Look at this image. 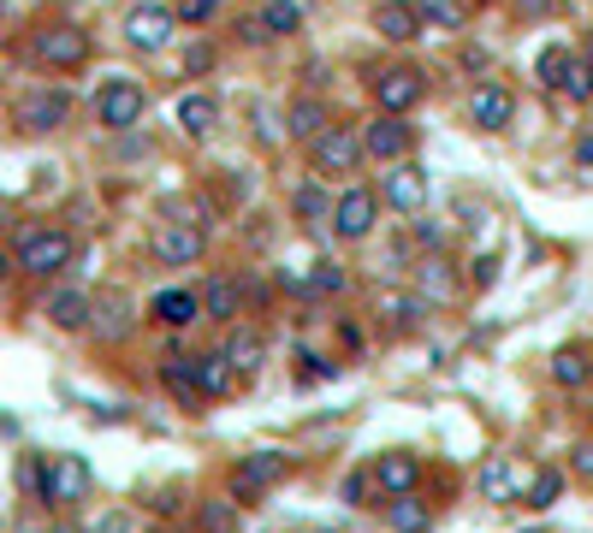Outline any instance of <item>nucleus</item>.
Returning a JSON list of instances; mask_svg holds the SVG:
<instances>
[{
  "mask_svg": "<svg viewBox=\"0 0 593 533\" xmlns=\"http://www.w3.org/2000/svg\"><path fill=\"white\" fill-rule=\"evenodd\" d=\"M12 255H19V273H31V279H60L71 267V255H78V243H71V232H60V225H31Z\"/></svg>",
  "mask_w": 593,
  "mask_h": 533,
  "instance_id": "f257e3e1",
  "label": "nucleus"
},
{
  "mask_svg": "<svg viewBox=\"0 0 593 533\" xmlns=\"http://www.w3.org/2000/svg\"><path fill=\"white\" fill-rule=\"evenodd\" d=\"M142 113H149V90L137 78H107L95 90V125L101 131H137Z\"/></svg>",
  "mask_w": 593,
  "mask_h": 533,
  "instance_id": "f03ea898",
  "label": "nucleus"
},
{
  "mask_svg": "<svg viewBox=\"0 0 593 533\" xmlns=\"http://www.w3.org/2000/svg\"><path fill=\"white\" fill-rule=\"evenodd\" d=\"M12 119H19V131H24V137H48V131H60V125L71 119V90H60V83H36V90H24V95H19Z\"/></svg>",
  "mask_w": 593,
  "mask_h": 533,
  "instance_id": "7ed1b4c3",
  "label": "nucleus"
},
{
  "mask_svg": "<svg viewBox=\"0 0 593 533\" xmlns=\"http://www.w3.org/2000/svg\"><path fill=\"white\" fill-rule=\"evenodd\" d=\"M309 161H315V178H344V172H356L368 161L363 131H356V125H327V131L309 142Z\"/></svg>",
  "mask_w": 593,
  "mask_h": 533,
  "instance_id": "20e7f679",
  "label": "nucleus"
},
{
  "mask_svg": "<svg viewBox=\"0 0 593 533\" xmlns=\"http://www.w3.org/2000/svg\"><path fill=\"white\" fill-rule=\"evenodd\" d=\"M31 54L48 71H78L90 60V31H83V24H42L31 36Z\"/></svg>",
  "mask_w": 593,
  "mask_h": 533,
  "instance_id": "39448f33",
  "label": "nucleus"
},
{
  "mask_svg": "<svg viewBox=\"0 0 593 533\" xmlns=\"http://www.w3.org/2000/svg\"><path fill=\"white\" fill-rule=\"evenodd\" d=\"M374 220H380V190H368V184H344L339 196H332V232L344 243H363L374 232Z\"/></svg>",
  "mask_w": 593,
  "mask_h": 533,
  "instance_id": "423d86ee",
  "label": "nucleus"
},
{
  "mask_svg": "<svg viewBox=\"0 0 593 533\" xmlns=\"http://www.w3.org/2000/svg\"><path fill=\"white\" fill-rule=\"evenodd\" d=\"M90 486H95V474L83 456H42V486H36L42 503H83Z\"/></svg>",
  "mask_w": 593,
  "mask_h": 533,
  "instance_id": "0eeeda50",
  "label": "nucleus"
},
{
  "mask_svg": "<svg viewBox=\"0 0 593 533\" xmlns=\"http://www.w3.org/2000/svg\"><path fill=\"white\" fill-rule=\"evenodd\" d=\"M172 24H179V12L161 7V0H142V7L125 12V48L137 54H161L172 42Z\"/></svg>",
  "mask_w": 593,
  "mask_h": 533,
  "instance_id": "6e6552de",
  "label": "nucleus"
},
{
  "mask_svg": "<svg viewBox=\"0 0 593 533\" xmlns=\"http://www.w3.org/2000/svg\"><path fill=\"white\" fill-rule=\"evenodd\" d=\"M292 474V456L285 451H255V456H243L238 468H231V498H262V493H273V486Z\"/></svg>",
  "mask_w": 593,
  "mask_h": 533,
  "instance_id": "1a4fd4ad",
  "label": "nucleus"
},
{
  "mask_svg": "<svg viewBox=\"0 0 593 533\" xmlns=\"http://www.w3.org/2000/svg\"><path fill=\"white\" fill-rule=\"evenodd\" d=\"M363 154L380 166H398L403 154H410V125H403V113H374L363 125Z\"/></svg>",
  "mask_w": 593,
  "mask_h": 533,
  "instance_id": "9d476101",
  "label": "nucleus"
},
{
  "mask_svg": "<svg viewBox=\"0 0 593 533\" xmlns=\"http://www.w3.org/2000/svg\"><path fill=\"white\" fill-rule=\"evenodd\" d=\"M202 250H208V232L196 220H167L155 232V262L161 267H191V262H202Z\"/></svg>",
  "mask_w": 593,
  "mask_h": 533,
  "instance_id": "9b49d317",
  "label": "nucleus"
},
{
  "mask_svg": "<svg viewBox=\"0 0 593 533\" xmlns=\"http://www.w3.org/2000/svg\"><path fill=\"white\" fill-rule=\"evenodd\" d=\"M380 201H392L398 213H422V208H427V172L415 166V161L386 166V178H380Z\"/></svg>",
  "mask_w": 593,
  "mask_h": 533,
  "instance_id": "f8f14e48",
  "label": "nucleus"
},
{
  "mask_svg": "<svg viewBox=\"0 0 593 533\" xmlns=\"http://www.w3.org/2000/svg\"><path fill=\"white\" fill-rule=\"evenodd\" d=\"M42 314H48L54 333H83V326L95 321V297H90V291H78V285H60V291H48Z\"/></svg>",
  "mask_w": 593,
  "mask_h": 533,
  "instance_id": "ddd939ff",
  "label": "nucleus"
},
{
  "mask_svg": "<svg viewBox=\"0 0 593 533\" xmlns=\"http://www.w3.org/2000/svg\"><path fill=\"white\" fill-rule=\"evenodd\" d=\"M374 101H380V113H410L422 101V71H410V66L374 71Z\"/></svg>",
  "mask_w": 593,
  "mask_h": 533,
  "instance_id": "4468645a",
  "label": "nucleus"
},
{
  "mask_svg": "<svg viewBox=\"0 0 593 533\" xmlns=\"http://www.w3.org/2000/svg\"><path fill=\"white\" fill-rule=\"evenodd\" d=\"M511 119H516V95L504 90V83H481V90L469 95V125H481V131H504Z\"/></svg>",
  "mask_w": 593,
  "mask_h": 533,
  "instance_id": "2eb2a0df",
  "label": "nucleus"
},
{
  "mask_svg": "<svg viewBox=\"0 0 593 533\" xmlns=\"http://www.w3.org/2000/svg\"><path fill=\"white\" fill-rule=\"evenodd\" d=\"M238 314H243V285L231 279V273H214V279L202 285V321L238 326Z\"/></svg>",
  "mask_w": 593,
  "mask_h": 533,
  "instance_id": "dca6fc26",
  "label": "nucleus"
},
{
  "mask_svg": "<svg viewBox=\"0 0 593 533\" xmlns=\"http://www.w3.org/2000/svg\"><path fill=\"white\" fill-rule=\"evenodd\" d=\"M415 480H422V463H415L410 451H386V456H374V486H380L386 498L415 493Z\"/></svg>",
  "mask_w": 593,
  "mask_h": 533,
  "instance_id": "f3484780",
  "label": "nucleus"
},
{
  "mask_svg": "<svg viewBox=\"0 0 593 533\" xmlns=\"http://www.w3.org/2000/svg\"><path fill=\"white\" fill-rule=\"evenodd\" d=\"M374 31H380L386 42H415L422 36V12L410 7V0H386V7H374Z\"/></svg>",
  "mask_w": 593,
  "mask_h": 533,
  "instance_id": "a211bd4d",
  "label": "nucleus"
},
{
  "mask_svg": "<svg viewBox=\"0 0 593 533\" xmlns=\"http://www.w3.org/2000/svg\"><path fill=\"white\" fill-rule=\"evenodd\" d=\"M149 314L161 326H172V333H179V326H191V321H202V291H184V285H172V291H161L149 302Z\"/></svg>",
  "mask_w": 593,
  "mask_h": 533,
  "instance_id": "6ab92c4d",
  "label": "nucleus"
},
{
  "mask_svg": "<svg viewBox=\"0 0 593 533\" xmlns=\"http://www.w3.org/2000/svg\"><path fill=\"white\" fill-rule=\"evenodd\" d=\"M196 385H202V397H231L238 392V368L226 362V350H202L196 356Z\"/></svg>",
  "mask_w": 593,
  "mask_h": 533,
  "instance_id": "aec40b11",
  "label": "nucleus"
},
{
  "mask_svg": "<svg viewBox=\"0 0 593 533\" xmlns=\"http://www.w3.org/2000/svg\"><path fill=\"white\" fill-rule=\"evenodd\" d=\"M292 213L303 225H327L332 220V190H327V178H303L297 190H292Z\"/></svg>",
  "mask_w": 593,
  "mask_h": 533,
  "instance_id": "412c9836",
  "label": "nucleus"
},
{
  "mask_svg": "<svg viewBox=\"0 0 593 533\" xmlns=\"http://www.w3.org/2000/svg\"><path fill=\"white\" fill-rule=\"evenodd\" d=\"M534 78H540L546 90H570V78H575V54L563 48V42H546V48L534 54Z\"/></svg>",
  "mask_w": 593,
  "mask_h": 533,
  "instance_id": "4be33fe9",
  "label": "nucleus"
},
{
  "mask_svg": "<svg viewBox=\"0 0 593 533\" xmlns=\"http://www.w3.org/2000/svg\"><path fill=\"white\" fill-rule=\"evenodd\" d=\"M220 350H226V362L238 373H255V368H262V356H267V338L255 333V326H231V338L220 344Z\"/></svg>",
  "mask_w": 593,
  "mask_h": 533,
  "instance_id": "5701e85b",
  "label": "nucleus"
},
{
  "mask_svg": "<svg viewBox=\"0 0 593 533\" xmlns=\"http://www.w3.org/2000/svg\"><path fill=\"white\" fill-rule=\"evenodd\" d=\"M179 125H184L191 137H208L214 125H220V101H214V95H202V90L179 95Z\"/></svg>",
  "mask_w": 593,
  "mask_h": 533,
  "instance_id": "b1692460",
  "label": "nucleus"
},
{
  "mask_svg": "<svg viewBox=\"0 0 593 533\" xmlns=\"http://www.w3.org/2000/svg\"><path fill=\"white\" fill-rule=\"evenodd\" d=\"M161 380H167V392L179 397V403H202V385H196V356H167L161 362Z\"/></svg>",
  "mask_w": 593,
  "mask_h": 533,
  "instance_id": "393cba45",
  "label": "nucleus"
},
{
  "mask_svg": "<svg viewBox=\"0 0 593 533\" xmlns=\"http://www.w3.org/2000/svg\"><path fill=\"white\" fill-rule=\"evenodd\" d=\"M386 522H392V533H427L433 510L415 493H403V498H386Z\"/></svg>",
  "mask_w": 593,
  "mask_h": 533,
  "instance_id": "a878e982",
  "label": "nucleus"
},
{
  "mask_svg": "<svg viewBox=\"0 0 593 533\" xmlns=\"http://www.w3.org/2000/svg\"><path fill=\"white\" fill-rule=\"evenodd\" d=\"M552 380L563 385V392H575V385L593 380V356L582 350V344H563V350L552 356Z\"/></svg>",
  "mask_w": 593,
  "mask_h": 533,
  "instance_id": "bb28decb",
  "label": "nucleus"
},
{
  "mask_svg": "<svg viewBox=\"0 0 593 533\" xmlns=\"http://www.w3.org/2000/svg\"><path fill=\"white\" fill-rule=\"evenodd\" d=\"M415 285H422V302H445L457 291V279H452V262L445 255H427L422 267H415Z\"/></svg>",
  "mask_w": 593,
  "mask_h": 533,
  "instance_id": "cd10ccee",
  "label": "nucleus"
},
{
  "mask_svg": "<svg viewBox=\"0 0 593 533\" xmlns=\"http://www.w3.org/2000/svg\"><path fill=\"white\" fill-rule=\"evenodd\" d=\"M285 131L292 137H303V142H315L327 131V107L315 95H303V101H292V113H285Z\"/></svg>",
  "mask_w": 593,
  "mask_h": 533,
  "instance_id": "c85d7f7f",
  "label": "nucleus"
},
{
  "mask_svg": "<svg viewBox=\"0 0 593 533\" xmlns=\"http://www.w3.org/2000/svg\"><path fill=\"white\" fill-rule=\"evenodd\" d=\"M90 326H95L101 338H125V333H132V302H125V297H101Z\"/></svg>",
  "mask_w": 593,
  "mask_h": 533,
  "instance_id": "c756f323",
  "label": "nucleus"
},
{
  "mask_svg": "<svg viewBox=\"0 0 593 533\" xmlns=\"http://www.w3.org/2000/svg\"><path fill=\"white\" fill-rule=\"evenodd\" d=\"M422 12V24H440V31H463L469 24V0H410Z\"/></svg>",
  "mask_w": 593,
  "mask_h": 533,
  "instance_id": "7c9ffc66",
  "label": "nucleus"
},
{
  "mask_svg": "<svg viewBox=\"0 0 593 533\" xmlns=\"http://www.w3.org/2000/svg\"><path fill=\"white\" fill-rule=\"evenodd\" d=\"M481 493H487V503H511L516 498V474H511L504 456H493V463L481 468Z\"/></svg>",
  "mask_w": 593,
  "mask_h": 533,
  "instance_id": "2f4dec72",
  "label": "nucleus"
},
{
  "mask_svg": "<svg viewBox=\"0 0 593 533\" xmlns=\"http://www.w3.org/2000/svg\"><path fill=\"white\" fill-rule=\"evenodd\" d=\"M303 24V0H267L262 7V31L267 36H292Z\"/></svg>",
  "mask_w": 593,
  "mask_h": 533,
  "instance_id": "473e14b6",
  "label": "nucleus"
},
{
  "mask_svg": "<svg viewBox=\"0 0 593 533\" xmlns=\"http://www.w3.org/2000/svg\"><path fill=\"white\" fill-rule=\"evenodd\" d=\"M422 309H427L422 297H380V314H386V326H398V333H410V326L422 321Z\"/></svg>",
  "mask_w": 593,
  "mask_h": 533,
  "instance_id": "72a5a7b5",
  "label": "nucleus"
},
{
  "mask_svg": "<svg viewBox=\"0 0 593 533\" xmlns=\"http://www.w3.org/2000/svg\"><path fill=\"white\" fill-rule=\"evenodd\" d=\"M558 493H563V474H558V468H540V474L528 480V503H534V510H552Z\"/></svg>",
  "mask_w": 593,
  "mask_h": 533,
  "instance_id": "f704fd0d",
  "label": "nucleus"
},
{
  "mask_svg": "<svg viewBox=\"0 0 593 533\" xmlns=\"http://www.w3.org/2000/svg\"><path fill=\"white\" fill-rule=\"evenodd\" d=\"M172 12H179V24H191V31H202V24H214L220 0H172Z\"/></svg>",
  "mask_w": 593,
  "mask_h": 533,
  "instance_id": "c9c22d12",
  "label": "nucleus"
},
{
  "mask_svg": "<svg viewBox=\"0 0 593 533\" xmlns=\"http://www.w3.org/2000/svg\"><path fill=\"white\" fill-rule=\"evenodd\" d=\"M238 528V503H202V533H231Z\"/></svg>",
  "mask_w": 593,
  "mask_h": 533,
  "instance_id": "e433bc0d",
  "label": "nucleus"
},
{
  "mask_svg": "<svg viewBox=\"0 0 593 533\" xmlns=\"http://www.w3.org/2000/svg\"><path fill=\"white\" fill-rule=\"evenodd\" d=\"M344 291V273L332 262H315V279H309V297H339Z\"/></svg>",
  "mask_w": 593,
  "mask_h": 533,
  "instance_id": "4c0bfd02",
  "label": "nucleus"
},
{
  "mask_svg": "<svg viewBox=\"0 0 593 533\" xmlns=\"http://www.w3.org/2000/svg\"><path fill=\"white\" fill-rule=\"evenodd\" d=\"M374 493V468H351L344 474V503H368Z\"/></svg>",
  "mask_w": 593,
  "mask_h": 533,
  "instance_id": "58836bf2",
  "label": "nucleus"
},
{
  "mask_svg": "<svg viewBox=\"0 0 593 533\" xmlns=\"http://www.w3.org/2000/svg\"><path fill=\"white\" fill-rule=\"evenodd\" d=\"M570 101H593V66L588 60H575V78H570V90H563Z\"/></svg>",
  "mask_w": 593,
  "mask_h": 533,
  "instance_id": "ea45409f",
  "label": "nucleus"
},
{
  "mask_svg": "<svg viewBox=\"0 0 593 533\" xmlns=\"http://www.w3.org/2000/svg\"><path fill=\"white\" fill-rule=\"evenodd\" d=\"M493 279H499V262H493V255H475V262H469V285H481V291H487Z\"/></svg>",
  "mask_w": 593,
  "mask_h": 533,
  "instance_id": "a19ab883",
  "label": "nucleus"
},
{
  "mask_svg": "<svg viewBox=\"0 0 593 533\" xmlns=\"http://www.w3.org/2000/svg\"><path fill=\"white\" fill-rule=\"evenodd\" d=\"M575 166H593V131H588L582 142H575Z\"/></svg>",
  "mask_w": 593,
  "mask_h": 533,
  "instance_id": "79ce46f5",
  "label": "nucleus"
},
{
  "mask_svg": "<svg viewBox=\"0 0 593 533\" xmlns=\"http://www.w3.org/2000/svg\"><path fill=\"white\" fill-rule=\"evenodd\" d=\"M12 267H19V255H12V250H0V285L12 279Z\"/></svg>",
  "mask_w": 593,
  "mask_h": 533,
  "instance_id": "37998d69",
  "label": "nucleus"
},
{
  "mask_svg": "<svg viewBox=\"0 0 593 533\" xmlns=\"http://www.w3.org/2000/svg\"><path fill=\"white\" fill-rule=\"evenodd\" d=\"M575 468H582V474H593V444H588V451H575Z\"/></svg>",
  "mask_w": 593,
  "mask_h": 533,
  "instance_id": "c03bdc74",
  "label": "nucleus"
},
{
  "mask_svg": "<svg viewBox=\"0 0 593 533\" xmlns=\"http://www.w3.org/2000/svg\"><path fill=\"white\" fill-rule=\"evenodd\" d=\"M101 533H125V515H107V522H101Z\"/></svg>",
  "mask_w": 593,
  "mask_h": 533,
  "instance_id": "a18cd8bd",
  "label": "nucleus"
},
{
  "mask_svg": "<svg viewBox=\"0 0 593 533\" xmlns=\"http://www.w3.org/2000/svg\"><path fill=\"white\" fill-rule=\"evenodd\" d=\"M48 533H83V528H78V522H54Z\"/></svg>",
  "mask_w": 593,
  "mask_h": 533,
  "instance_id": "49530a36",
  "label": "nucleus"
},
{
  "mask_svg": "<svg viewBox=\"0 0 593 533\" xmlns=\"http://www.w3.org/2000/svg\"><path fill=\"white\" fill-rule=\"evenodd\" d=\"M0 19H7V0H0Z\"/></svg>",
  "mask_w": 593,
  "mask_h": 533,
  "instance_id": "de8ad7c7",
  "label": "nucleus"
}]
</instances>
